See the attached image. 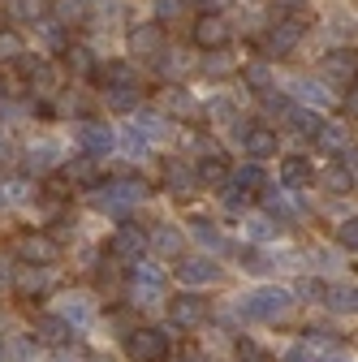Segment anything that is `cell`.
I'll use <instances>...</instances> for the list:
<instances>
[{"mask_svg":"<svg viewBox=\"0 0 358 362\" xmlns=\"http://www.w3.org/2000/svg\"><path fill=\"white\" fill-rule=\"evenodd\" d=\"M294 306V293L289 289H281V285H263V289H255V293H246L242 298V315L246 320H263V324H277L281 315Z\"/></svg>","mask_w":358,"mask_h":362,"instance_id":"cell-2","label":"cell"},{"mask_svg":"<svg viewBox=\"0 0 358 362\" xmlns=\"http://www.w3.org/2000/svg\"><path fill=\"white\" fill-rule=\"evenodd\" d=\"M100 95L112 112H139L143 108V86H104Z\"/></svg>","mask_w":358,"mask_h":362,"instance_id":"cell-19","label":"cell"},{"mask_svg":"<svg viewBox=\"0 0 358 362\" xmlns=\"http://www.w3.org/2000/svg\"><path fill=\"white\" fill-rule=\"evenodd\" d=\"M246 86L250 90H259V95H263V90H272V69H267V61H255V65H246Z\"/></svg>","mask_w":358,"mask_h":362,"instance_id":"cell-30","label":"cell"},{"mask_svg":"<svg viewBox=\"0 0 358 362\" xmlns=\"http://www.w3.org/2000/svg\"><path fill=\"white\" fill-rule=\"evenodd\" d=\"M316 143H324V147H333V151H345V147H350V134H345V125H328V121H324V129L316 134Z\"/></svg>","mask_w":358,"mask_h":362,"instance_id":"cell-31","label":"cell"},{"mask_svg":"<svg viewBox=\"0 0 358 362\" xmlns=\"http://www.w3.org/2000/svg\"><path fill=\"white\" fill-rule=\"evenodd\" d=\"M9 95H13V78L0 74V100H9Z\"/></svg>","mask_w":358,"mask_h":362,"instance_id":"cell-56","label":"cell"},{"mask_svg":"<svg viewBox=\"0 0 358 362\" xmlns=\"http://www.w3.org/2000/svg\"><path fill=\"white\" fill-rule=\"evenodd\" d=\"M112 324H117V328H125V332H129V328H139V320H134L125 306H117V310H112Z\"/></svg>","mask_w":358,"mask_h":362,"instance_id":"cell-51","label":"cell"},{"mask_svg":"<svg viewBox=\"0 0 358 362\" xmlns=\"http://www.w3.org/2000/svg\"><path fill=\"white\" fill-rule=\"evenodd\" d=\"M354 310H358V306H354Z\"/></svg>","mask_w":358,"mask_h":362,"instance_id":"cell-61","label":"cell"},{"mask_svg":"<svg viewBox=\"0 0 358 362\" xmlns=\"http://www.w3.org/2000/svg\"><path fill=\"white\" fill-rule=\"evenodd\" d=\"M233 39V26L225 22V13H199L195 18V43L203 52H216V48H229Z\"/></svg>","mask_w":358,"mask_h":362,"instance_id":"cell-7","label":"cell"},{"mask_svg":"<svg viewBox=\"0 0 358 362\" xmlns=\"http://www.w3.org/2000/svg\"><path fill=\"white\" fill-rule=\"evenodd\" d=\"M298 293H302L306 302H324V293H328V285H324V281H302V285H298Z\"/></svg>","mask_w":358,"mask_h":362,"instance_id":"cell-50","label":"cell"},{"mask_svg":"<svg viewBox=\"0 0 358 362\" xmlns=\"http://www.w3.org/2000/svg\"><path fill=\"white\" fill-rule=\"evenodd\" d=\"M134 129H139V134H143L147 143H156V139H164L168 121H164V117H156V112H147V117H139V125H134Z\"/></svg>","mask_w":358,"mask_h":362,"instance_id":"cell-37","label":"cell"},{"mask_svg":"<svg viewBox=\"0 0 358 362\" xmlns=\"http://www.w3.org/2000/svg\"><path fill=\"white\" fill-rule=\"evenodd\" d=\"M203 74H207V78H225V74H233V61L225 57V48H216V52L203 61Z\"/></svg>","mask_w":358,"mask_h":362,"instance_id":"cell-39","label":"cell"},{"mask_svg":"<svg viewBox=\"0 0 358 362\" xmlns=\"http://www.w3.org/2000/svg\"><path fill=\"white\" fill-rule=\"evenodd\" d=\"M129 52L134 57H160L164 52V26L160 22H134L129 26Z\"/></svg>","mask_w":358,"mask_h":362,"instance_id":"cell-11","label":"cell"},{"mask_svg":"<svg viewBox=\"0 0 358 362\" xmlns=\"http://www.w3.org/2000/svg\"><path fill=\"white\" fill-rule=\"evenodd\" d=\"M238 259H242V267H246V272H255V276H259V272H267V263H263V255H259L255 246H242V250H238Z\"/></svg>","mask_w":358,"mask_h":362,"instance_id":"cell-48","label":"cell"},{"mask_svg":"<svg viewBox=\"0 0 358 362\" xmlns=\"http://www.w3.org/2000/svg\"><path fill=\"white\" fill-rule=\"evenodd\" d=\"M195 238H199L207 250H220V246H225V238H220L216 224H195Z\"/></svg>","mask_w":358,"mask_h":362,"instance_id":"cell-47","label":"cell"},{"mask_svg":"<svg viewBox=\"0 0 358 362\" xmlns=\"http://www.w3.org/2000/svg\"><path fill=\"white\" fill-rule=\"evenodd\" d=\"M350 112H358V86H354V95H350Z\"/></svg>","mask_w":358,"mask_h":362,"instance_id":"cell-58","label":"cell"},{"mask_svg":"<svg viewBox=\"0 0 358 362\" xmlns=\"http://www.w3.org/2000/svg\"><path fill=\"white\" fill-rule=\"evenodd\" d=\"M263 211L272 216L277 224H289V220H298V216H302V207H298L294 199H285V194H263Z\"/></svg>","mask_w":358,"mask_h":362,"instance_id":"cell-24","label":"cell"},{"mask_svg":"<svg viewBox=\"0 0 358 362\" xmlns=\"http://www.w3.org/2000/svg\"><path fill=\"white\" fill-rule=\"evenodd\" d=\"M57 168V147L52 143H35L30 151H26V173L30 177H48Z\"/></svg>","mask_w":358,"mask_h":362,"instance_id":"cell-22","label":"cell"},{"mask_svg":"<svg viewBox=\"0 0 358 362\" xmlns=\"http://www.w3.org/2000/svg\"><path fill=\"white\" fill-rule=\"evenodd\" d=\"M35 341L39 345H69V337H74V324L65 320V315H35Z\"/></svg>","mask_w":358,"mask_h":362,"instance_id":"cell-13","label":"cell"},{"mask_svg":"<svg viewBox=\"0 0 358 362\" xmlns=\"http://www.w3.org/2000/svg\"><path fill=\"white\" fill-rule=\"evenodd\" d=\"M302 35H306V18L302 13H285L272 30H267L263 48H267V57H289L298 43H302Z\"/></svg>","mask_w":358,"mask_h":362,"instance_id":"cell-5","label":"cell"},{"mask_svg":"<svg viewBox=\"0 0 358 362\" xmlns=\"http://www.w3.org/2000/svg\"><path fill=\"white\" fill-rule=\"evenodd\" d=\"M220 199H225V207H229V211H242L250 194H246V190L238 186V181H229V186H220Z\"/></svg>","mask_w":358,"mask_h":362,"instance_id":"cell-45","label":"cell"},{"mask_svg":"<svg viewBox=\"0 0 358 362\" xmlns=\"http://www.w3.org/2000/svg\"><path fill=\"white\" fill-rule=\"evenodd\" d=\"M100 82H104V86H143V82H139V69H134L129 61H108V65L100 69Z\"/></svg>","mask_w":358,"mask_h":362,"instance_id":"cell-23","label":"cell"},{"mask_svg":"<svg viewBox=\"0 0 358 362\" xmlns=\"http://www.w3.org/2000/svg\"><path fill=\"white\" fill-rule=\"evenodd\" d=\"M337 242L350 246V250H358V216H350V220L337 224Z\"/></svg>","mask_w":358,"mask_h":362,"instance_id":"cell-46","label":"cell"},{"mask_svg":"<svg viewBox=\"0 0 358 362\" xmlns=\"http://www.w3.org/2000/svg\"><path fill=\"white\" fill-rule=\"evenodd\" d=\"M108 255L112 259H125V263L143 259L147 255V233L139 229V224H121V229L112 233V242H108Z\"/></svg>","mask_w":358,"mask_h":362,"instance_id":"cell-9","label":"cell"},{"mask_svg":"<svg viewBox=\"0 0 358 362\" xmlns=\"http://www.w3.org/2000/svg\"><path fill=\"white\" fill-rule=\"evenodd\" d=\"M177 281L182 285H220V267L212 259H177Z\"/></svg>","mask_w":358,"mask_h":362,"instance_id":"cell-14","label":"cell"},{"mask_svg":"<svg viewBox=\"0 0 358 362\" xmlns=\"http://www.w3.org/2000/svg\"><path fill=\"white\" fill-rule=\"evenodd\" d=\"M39 65H43V57H30V52H18V57H13V78H26V82H30V78L39 74Z\"/></svg>","mask_w":358,"mask_h":362,"instance_id":"cell-42","label":"cell"},{"mask_svg":"<svg viewBox=\"0 0 358 362\" xmlns=\"http://www.w3.org/2000/svg\"><path fill=\"white\" fill-rule=\"evenodd\" d=\"M5 13L13 22H39L43 18V5H39V0H5Z\"/></svg>","mask_w":358,"mask_h":362,"instance_id":"cell-29","label":"cell"},{"mask_svg":"<svg viewBox=\"0 0 358 362\" xmlns=\"http://www.w3.org/2000/svg\"><path fill=\"white\" fill-rule=\"evenodd\" d=\"M190 5H195L199 13H220V9H225V0H190Z\"/></svg>","mask_w":358,"mask_h":362,"instance_id":"cell-54","label":"cell"},{"mask_svg":"<svg viewBox=\"0 0 358 362\" xmlns=\"http://www.w3.org/2000/svg\"><path fill=\"white\" fill-rule=\"evenodd\" d=\"M9 160H13V147H9L5 134H0V168H9Z\"/></svg>","mask_w":358,"mask_h":362,"instance_id":"cell-55","label":"cell"},{"mask_svg":"<svg viewBox=\"0 0 358 362\" xmlns=\"http://www.w3.org/2000/svg\"><path fill=\"white\" fill-rule=\"evenodd\" d=\"M281 5H285V9H298V5H302V0H281Z\"/></svg>","mask_w":358,"mask_h":362,"instance_id":"cell-59","label":"cell"},{"mask_svg":"<svg viewBox=\"0 0 358 362\" xmlns=\"http://www.w3.org/2000/svg\"><path fill=\"white\" fill-rule=\"evenodd\" d=\"M250 238H277V220L272 216H259V220H250Z\"/></svg>","mask_w":358,"mask_h":362,"instance_id":"cell-49","label":"cell"},{"mask_svg":"<svg viewBox=\"0 0 358 362\" xmlns=\"http://www.w3.org/2000/svg\"><path fill=\"white\" fill-rule=\"evenodd\" d=\"M324 186H328L333 194H350V190L358 186V181H354V173L337 160V164H328V168H324Z\"/></svg>","mask_w":358,"mask_h":362,"instance_id":"cell-27","label":"cell"},{"mask_svg":"<svg viewBox=\"0 0 358 362\" xmlns=\"http://www.w3.org/2000/svg\"><path fill=\"white\" fill-rule=\"evenodd\" d=\"M78 147H82L86 156L104 160V156L117 147V139H112V129H108L104 121H82V125H78Z\"/></svg>","mask_w":358,"mask_h":362,"instance_id":"cell-12","label":"cell"},{"mask_svg":"<svg viewBox=\"0 0 358 362\" xmlns=\"http://www.w3.org/2000/svg\"><path fill=\"white\" fill-rule=\"evenodd\" d=\"M164 186H168V194H177V199H190L195 186H199V177H195V168H190L186 160H168V164H164Z\"/></svg>","mask_w":358,"mask_h":362,"instance_id":"cell-15","label":"cell"},{"mask_svg":"<svg viewBox=\"0 0 358 362\" xmlns=\"http://www.w3.org/2000/svg\"><path fill=\"white\" fill-rule=\"evenodd\" d=\"M129 289H134V302H139V306H151V302L164 298V276H160L151 263L134 259L129 263Z\"/></svg>","mask_w":358,"mask_h":362,"instance_id":"cell-6","label":"cell"},{"mask_svg":"<svg viewBox=\"0 0 358 362\" xmlns=\"http://www.w3.org/2000/svg\"><path fill=\"white\" fill-rule=\"evenodd\" d=\"M233 354H238V362H267V354L250 341V337H238V345H233Z\"/></svg>","mask_w":358,"mask_h":362,"instance_id":"cell-44","label":"cell"},{"mask_svg":"<svg viewBox=\"0 0 358 362\" xmlns=\"http://www.w3.org/2000/svg\"><path fill=\"white\" fill-rule=\"evenodd\" d=\"M13 289H18V298H35V293H43V289H48V267L22 263V267H18V276H13Z\"/></svg>","mask_w":358,"mask_h":362,"instance_id":"cell-18","label":"cell"},{"mask_svg":"<svg viewBox=\"0 0 358 362\" xmlns=\"http://www.w3.org/2000/svg\"><path fill=\"white\" fill-rule=\"evenodd\" d=\"M35 26H39L43 43H48L52 52H65V48H69V35H65V22H57V18H39Z\"/></svg>","mask_w":358,"mask_h":362,"instance_id":"cell-26","label":"cell"},{"mask_svg":"<svg viewBox=\"0 0 358 362\" xmlns=\"http://www.w3.org/2000/svg\"><path fill=\"white\" fill-rule=\"evenodd\" d=\"M168 320L177 328H199V324H207V298H199V293H177L168 302Z\"/></svg>","mask_w":358,"mask_h":362,"instance_id":"cell-8","label":"cell"},{"mask_svg":"<svg viewBox=\"0 0 358 362\" xmlns=\"http://www.w3.org/2000/svg\"><path fill=\"white\" fill-rule=\"evenodd\" d=\"M190 9V0H156V22H177V18H186Z\"/></svg>","mask_w":358,"mask_h":362,"instance_id":"cell-36","label":"cell"},{"mask_svg":"<svg viewBox=\"0 0 358 362\" xmlns=\"http://www.w3.org/2000/svg\"><path fill=\"white\" fill-rule=\"evenodd\" d=\"M354 30H358V26H354V18H341V13L333 18V35H345V39H350Z\"/></svg>","mask_w":358,"mask_h":362,"instance_id":"cell-53","label":"cell"},{"mask_svg":"<svg viewBox=\"0 0 358 362\" xmlns=\"http://www.w3.org/2000/svg\"><path fill=\"white\" fill-rule=\"evenodd\" d=\"M281 181H285V190H311L316 168H311V160H302V156H289V160H281Z\"/></svg>","mask_w":358,"mask_h":362,"instance_id":"cell-16","label":"cell"},{"mask_svg":"<svg viewBox=\"0 0 358 362\" xmlns=\"http://www.w3.org/2000/svg\"><path fill=\"white\" fill-rule=\"evenodd\" d=\"M233 181H238L246 194H255V190H263V168H259V164H242V168L233 173Z\"/></svg>","mask_w":358,"mask_h":362,"instance_id":"cell-33","label":"cell"},{"mask_svg":"<svg viewBox=\"0 0 358 362\" xmlns=\"http://www.w3.org/2000/svg\"><path fill=\"white\" fill-rule=\"evenodd\" d=\"M0 203H5V194H0Z\"/></svg>","mask_w":358,"mask_h":362,"instance_id":"cell-60","label":"cell"},{"mask_svg":"<svg viewBox=\"0 0 358 362\" xmlns=\"http://www.w3.org/2000/svg\"><path fill=\"white\" fill-rule=\"evenodd\" d=\"M285 121L294 125V134H302V139H316V134L324 129V117L320 112H306V108H289Z\"/></svg>","mask_w":358,"mask_h":362,"instance_id":"cell-25","label":"cell"},{"mask_svg":"<svg viewBox=\"0 0 358 362\" xmlns=\"http://www.w3.org/2000/svg\"><path fill=\"white\" fill-rule=\"evenodd\" d=\"M285 362H316V358H311L306 349H289V354H285Z\"/></svg>","mask_w":358,"mask_h":362,"instance_id":"cell-57","label":"cell"},{"mask_svg":"<svg viewBox=\"0 0 358 362\" xmlns=\"http://www.w3.org/2000/svg\"><path fill=\"white\" fill-rule=\"evenodd\" d=\"M151 246H156V255L160 259H182V250H186V238L173 229V224H160V229L151 233Z\"/></svg>","mask_w":358,"mask_h":362,"instance_id":"cell-21","label":"cell"},{"mask_svg":"<svg viewBox=\"0 0 358 362\" xmlns=\"http://www.w3.org/2000/svg\"><path fill=\"white\" fill-rule=\"evenodd\" d=\"M96 173H100V168H96V156H86V151H82L78 160H69V164H65V177H69V181H78V186H91Z\"/></svg>","mask_w":358,"mask_h":362,"instance_id":"cell-28","label":"cell"},{"mask_svg":"<svg viewBox=\"0 0 358 362\" xmlns=\"http://www.w3.org/2000/svg\"><path fill=\"white\" fill-rule=\"evenodd\" d=\"M320 74L333 82V86H354L358 82V52H328L324 61H320Z\"/></svg>","mask_w":358,"mask_h":362,"instance_id":"cell-10","label":"cell"},{"mask_svg":"<svg viewBox=\"0 0 358 362\" xmlns=\"http://www.w3.org/2000/svg\"><path fill=\"white\" fill-rule=\"evenodd\" d=\"M61 57H65V69H69V74H78V78H91V74H100V65H96V52H91V48H82V43H69V48H65Z\"/></svg>","mask_w":358,"mask_h":362,"instance_id":"cell-20","label":"cell"},{"mask_svg":"<svg viewBox=\"0 0 358 362\" xmlns=\"http://www.w3.org/2000/svg\"><path fill=\"white\" fill-rule=\"evenodd\" d=\"M96 281H100V293H104V298H117V293H121V272H117L112 263H104V267L96 272Z\"/></svg>","mask_w":358,"mask_h":362,"instance_id":"cell-38","label":"cell"},{"mask_svg":"<svg viewBox=\"0 0 358 362\" xmlns=\"http://www.w3.org/2000/svg\"><path fill=\"white\" fill-rule=\"evenodd\" d=\"M195 177L203 181V186H225V160H203L195 168Z\"/></svg>","mask_w":358,"mask_h":362,"instance_id":"cell-35","label":"cell"},{"mask_svg":"<svg viewBox=\"0 0 358 362\" xmlns=\"http://www.w3.org/2000/svg\"><path fill=\"white\" fill-rule=\"evenodd\" d=\"M168 108H173L177 117H199V104L186 95V86H173V90H168Z\"/></svg>","mask_w":358,"mask_h":362,"instance_id":"cell-34","label":"cell"},{"mask_svg":"<svg viewBox=\"0 0 358 362\" xmlns=\"http://www.w3.org/2000/svg\"><path fill=\"white\" fill-rule=\"evenodd\" d=\"M125 354L134 362H164L168 358V332L164 328H129L125 332Z\"/></svg>","mask_w":358,"mask_h":362,"instance_id":"cell-3","label":"cell"},{"mask_svg":"<svg viewBox=\"0 0 358 362\" xmlns=\"http://www.w3.org/2000/svg\"><path fill=\"white\" fill-rule=\"evenodd\" d=\"M294 90H298V95H302L306 104H316V108H324V104H333V95H328V90H324V86H316V82H298Z\"/></svg>","mask_w":358,"mask_h":362,"instance_id":"cell-41","label":"cell"},{"mask_svg":"<svg viewBox=\"0 0 358 362\" xmlns=\"http://www.w3.org/2000/svg\"><path fill=\"white\" fill-rule=\"evenodd\" d=\"M143 199H147V181L143 177H117V181H108V186H100L91 194L96 211H108V216H125L129 207H139Z\"/></svg>","mask_w":358,"mask_h":362,"instance_id":"cell-1","label":"cell"},{"mask_svg":"<svg viewBox=\"0 0 358 362\" xmlns=\"http://www.w3.org/2000/svg\"><path fill=\"white\" fill-rule=\"evenodd\" d=\"M190 147H195L199 160H225V151H220V143L212 134H190Z\"/></svg>","mask_w":358,"mask_h":362,"instance_id":"cell-32","label":"cell"},{"mask_svg":"<svg viewBox=\"0 0 358 362\" xmlns=\"http://www.w3.org/2000/svg\"><path fill=\"white\" fill-rule=\"evenodd\" d=\"M246 156L250 160H267V156H277V129H267V125H250L246 129V139H242Z\"/></svg>","mask_w":358,"mask_h":362,"instance_id":"cell-17","label":"cell"},{"mask_svg":"<svg viewBox=\"0 0 358 362\" xmlns=\"http://www.w3.org/2000/svg\"><path fill=\"white\" fill-rule=\"evenodd\" d=\"M0 52H9V57H18V52H22V43H18V35H13V30L0 35Z\"/></svg>","mask_w":358,"mask_h":362,"instance_id":"cell-52","label":"cell"},{"mask_svg":"<svg viewBox=\"0 0 358 362\" xmlns=\"http://www.w3.org/2000/svg\"><path fill=\"white\" fill-rule=\"evenodd\" d=\"M65 320H69L74 328H86V324H91V306H86L82 298H69V302H65Z\"/></svg>","mask_w":358,"mask_h":362,"instance_id":"cell-40","label":"cell"},{"mask_svg":"<svg viewBox=\"0 0 358 362\" xmlns=\"http://www.w3.org/2000/svg\"><path fill=\"white\" fill-rule=\"evenodd\" d=\"M9 246H13V255H18L22 263H39V267L57 263V255H61V242H57L52 233H39V229H30V233H18Z\"/></svg>","mask_w":358,"mask_h":362,"instance_id":"cell-4","label":"cell"},{"mask_svg":"<svg viewBox=\"0 0 358 362\" xmlns=\"http://www.w3.org/2000/svg\"><path fill=\"white\" fill-rule=\"evenodd\" d=\"M324 298H328V306H333V310H354V306H358V293H354V289H345V285H341V289H328Z\"/></svg>","mask_w":358,"mask_h":362,"instance_id":"cell-43","label":"cell"}]
</instances>
